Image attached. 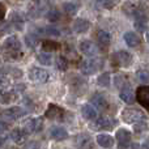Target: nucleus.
I'll list each match as a JSON object with an SVG mask.
<instances>
[{"label": "nucleus", "instance_id": "obj_1", "mask_svg": "<svg viewBox=\"0 0 149 149\" xmlns=\"http://www.w3.org/2000/svg\"><path fill=\"white\" fill-rule=\"evenodd\" d=\"M3 58L5 60H18L22 56V49H21V42L17 37L10 36L3 42L1 49H0Z\"/></svg>", "mask_w": 149, "mask_h": 149}, {"label": "nucleus", "instance_id": "obj_2", "mask_svg": "<svg viewBox=\"0 0 149 149\" xmlns=\"http://www.w3.org/2000/svg\"><path fill=\"white\" fill-rule=\"evenodd\" d=\"M122 118L126 123L130 124H136V123H141V120H145V115L143 111H140L139 109L135 107H127L123 110Z\"/></svg>", "mask_w": 149, "mask_h": 149}, {"label": "nucleus", "instance_id": "obj_3", "mask_svg": "<svg viewBox=\"0 0 149 149\" xmlns=\"http://www.w3.org/2000/svg\"><path fill=\"white\" fill-rule=\"evenodd\" d=\"M103 65V60L101 58H90L86 59L81 64V72L84 74H93L98 70H101Z\"/></svg>", "mask_w": 149, "mask_h": 149}, {"label": "nucleus", "instance_id": "obj_4", "mask_svg": "<svg viewBox=\"0 0 149 149\" xmlns=\"http://www.w3.org/2000/svg\"><path fill=\"white\" fill-rule=\"evenodd\" d=\"M49 12V1L47 0H36L30 5L29 15L33 18H39Z\"/></svg>", "mask_w": 149, "mask_h": 149}, {"label": "nucleus", "instance_id": "obj_5", "mask_svg": "<svg viewBox=\"0 0 149 149\" xmlns=\"http://www.w3.org/2000/svg\"><path fill=\"white\" fill-rule=\"evenodd\" d=\"M123 12L126 13L128 17H132L134 20L147 17L145 9L140 4H136V3H127V4L123 7Z\"/></svg>", "mask_w": 149, "mask_h": 149}, {"label": "nucleus", "instance_id": "obj_6", "mask_svg": "<svg viewBox=\"0 0 149 149\" xmlns=\"http://www.w3.org/2000/svg\"><path fill=\"white\" fill-rule=\"evenodd\" d=\"M29 77H30V80H33L34 82H38V84H45V82H47V80H49L50 74L47 72L46 70H43V68H31L30 72H29Z\"/></svg>", "mask_w": 149, "mask_h": 149}, {"label": "nucleus", "instance_id": "obj_7", "mask_svg": "<svg viewBox=\"0 0 149 149\" xmlns=\"http://www.w3.org/2000/svg\"><path fill=\"white\" fill-rule=\"evenodd\" d=\"M113 63L118 67H128L132 63V56L126 51H118L113 55Z\"/></svg>", "mask_w": 149, "mask_h": 149}, {"label": "nucleus", "instance_id": "obj_8", "mask_svg": "<svg viewBox=\"0 0 149 149\" xmlns=\"http://www.w3.org/2000/svg\"><path fill=\"white\" fill-rule=\"evenodd\" d=\"M115 124V122L111 120V119L106 118V116H101L100 119H97L95 122L92 123V128L95 131H105V130H111Z\"/></svg>", "mask_w": 149, "mask_h": 149}, {"label": "nucleus", "instance_id": "obj_9", "mask_svg": "<svg viewBox=\"0 0 149 149\" xmlns=\"http://www.w3.org/2000/svg\"><path fill=\"white\" fill-rule=\"evenodd\" d=\"M43 127V122L41 118H31L24 126V131L26 134H34V132H39Z\"/></svg>", "mask_w": 149, "mask_h": 149}, {"label": "nucleus", "instance_id": "obj_10", "mask_svg": "<svg viewBox=\"0 0 149 149\" xmlns=\"http://www.w3.org/2000/svg\"><path fill=\"white\" fill-rule=\"evenodd\" d=\"M116 140H118L119 148L120 149L128 148L130 144H131V134H130V131H127L124 128L118 130V132H116Z\"/></svg>", "mask_w": 149, "mask_h": 149}, {"label": "nucleus", "instance_id": "obj_11", "mask_svg": "<svg viewBox=\"0 0 149 149\" xmlns=\"http://www.w3.org/2000/svg\"><path fill=\"white\" fill-rule=\"evenodd\" d=\"M80 50H81V52L84 55H86V56H94L98 52V47L90 41H82L81 43H80Z\"/></svg>", "mask_w": 149, "mask_h": 149}, {"label": "nucleus", "instance_id": "obj_12", "mask_svg": "<svg viewBox=\"0 0 149 149\" xmlns=\"http://www.w3.org/2000/svg\"><path fill=\"white\" fill-rule=\"evenodd\" d=\"M136 98L144 107L149 109V86H140L137 89Z\"/></svg>", "mask_w": 149, "mask_h": 149}, {"label": "nucleus", "instance_id": "obj_13", "mask_svg": "<svg viewBox=\"0 0 149 149\" xmlns=\"http://www.w3.org/2000/svg\"><path fill=\"white\" fill-rule=\"evenodd\" d=\"M26 114V111L24 110L22 107H10V109H7V110H4V113H3V115L5 116V118H9V119H18L21 118V116H24Z\"/></svg>", "mask_w": 149, "mask_h": 149}, {"label": "nucleus", "instance_id": "obj_14", "mask_svg": "<svg viewBox=\"0 0 149 149\" xmlns=\"http://www.w3.org/2000/svg\"><path fill=\"white\" fill-rule=\"evenodd\" d=\"M63 115H64V110L55 105H50L46 111V116L50 119H59V120H62Z\"/></svg>", "mask_w": 149, "mask_h": 149}, {"label": "nucleus", "instance_id": "obj_15", "mask_svg": "<svg viewBox=\"0 0 149 149\" xmlns=\"http://www.w3.org/2000/svg\"><path fill=\"white\" fill-rule=\"evenodd\" d=\"M50 136L55 141H63V140H65L68 137V132L63 127H52L51 131H50Z\"/></svg>", "mask_w": 149, "mask_h": 149}, {"label": "nucleus", "instance_id": "obj_16", "mask_svg": "<svg viewBox=\"0 0 149 149\" xmlns=\"http://www.w3.org/2000/svg\"><path fill=\"white\" fill-rule=\"evenodd\" d=\"M10 139H12L13 143H16V144H24L26 140V132L21 128H15L10 132Z\"/></svg>", "mask_w": 149, "mask_h": 149}, {"label": "nucleus", "instance_id": "obj_17", "mask_svg": "<svg viewBox=\"0 0 149 149\" xmlns=\"http://www.w3.org/2000/svg\"><path fill=\"white\" fill-rule=\"evenodd\" d=\"M90 28V22L85 18H77L73 22V30L76 33H85Z\"/></svg>", "mask_w": 149, "mask_h": 149}, {"label": "nucleus", "instance_id": "obj_18", "mask_svg": "<svg viewBox=\"0 0 149 149\" xmlns=\"http://www.w3.org/2000/svg\"><path fill=\"white\" fill-rule=\"evenodd\" d=\"M81 114L86 120H93V119H95V116H97V110H95L92 105L86 103V105H84L81 107Z\"/></svg>", "mask_w": 149, "mask_h": 149}, {"label": "nucleus", "instance_id": "obj_19", "mask_svg": "<svg viewBox=\"0 0 149 149\" xmlns=\"http://www.w3.org/2000/svg\"><path fill=\"white\" fill-rule=\"evenodd\" d=\"M124 41H126L127 46L130 47H137L140 45V38L137 34H135L134 31H127L126 34H124Z\"/></svg>", "mask_w": 149, "mask_h": 149}, {"label": "nucleus", "instance_id": "obj_20", "mask_svg": "<svg viewBox=\"0 0 149 149\" xmlns=\"http://www.w3.org/2000/svg\"><path fill=\"white\" fill-rule=\"evenodd\" d=\"M17 98L16 92H10V90H4L0 89V103H10Z\"/></svg>", "mask_w": 149, "mask_h": 149}, {"label": "nucleus", "instance_id": "obj_21", "mask_svg": "<svg viewBox=\"0 0 149 149\" xmlns=\"http://www.w3.org/2000/svg\"><path fill=\"white\" fill-rule=\"evenodd\" d=\"M120 98L124 101L126 103H134L135 101V95H134V92L130 86H123L120 90Z\"/></svg>", "mask_w": 149, "mask_h": 149}, {"label": "nucleus", "instance_id": "obj_22", "mask_svg": "<svg viewBox=\"0 0 149 149\" xmlns=\"http://www.w3.org/2000/svg\"><path fill=\"white\" fill-rule=\"evenodd\" d=\"M97 39H98V43H100L102 47H107L111 42V36L105 30H98L97 31Z\"/></svg>", "mask_w": 149, "mask_h": 149}, {"label": "nucleus", "instance_id": "obj_23", "mask_svg": "<svg viewBox=\"0 0 149 149\" xmlns=\"http://www.w3.org/2000/svg\"><path fill=\"white\" fill-rule=\"evenodd\" d=\"M97 143L102 148H111L114 145V139L110 136V135H98Z\"/></svg>", "mask_w": 149, "mask_h": 149}, {"label": "nucleus", "instance_id": "obj_24", "mask_svg": "<svg viewBox=\"0 0 149 149\" xmlns=\"http://www.w3.org/2000/svg\"><path fill=\"white\" fill-rule=\"evenodd\" d=\"M92 102L94 103V105L97 106L98 109H101V110H102V109H106V107H107V101H106L101 94L93 95V97H92Z\"/></svg>", "mask_w": 149, "mask_h": 149}, {"label": "nucleus", "instance_id": "obj_25", "mask_svg": "<svg viewBox=\"0 0 149 149\" xmlns=\"http://www.w3.org/2000/svg\"><path fill=\"white\" fill-rule=\"evenodd\" d=\"M37 59L43 65H51V63H52V56L49 52H41V54H38L37 55Z\"/></svg>", "mask_w": 149, "mask_h": 149}, {"label": "nucleus", "instance_id": "obj_26", "mask_svg": "<svg viewBox=\"0 0 149 149\" xmlns=\"http://www.w3.org/2000/svg\"><path fill=\"white\" fill-rule=\"evenodd\" d=\"M147 21L148 18L147 17H143V18H136L135 20V28H136L137 31H145V29H147Z\"/></svg>", "mask_w": 149, "mask_h": 149}, {"label": "nucleus", "instance_id": "obj_27", "mask_svg": "<svg viewBox=\"0 0 149 149\" xmlns=\"http://www.w3.org/2000/svg\"><path fill=\"white\" fill-rule=\"evenodd\" d=\"M42 33L47 34V36H50V37H59L60 36V30L58 28H54V26H47L46 29L42 30Z\"/></svg>", "mask_w": 149, "mask_h": 149}, {"label": "nucleus", "instance_id": "obj_28", "mask_svg": "<svg viewBox=\"0 0 149 149\" xmlns=\"http://www.w3.org/2000/svg\"><path fill=\"white\" fill-rule=\"evenodd\" d=\"M68 67V62L64 56H58L56 58V68L59 71H65Z\"/></svg>", "mask_w": 149, "mask_h": 149}, {"label": "nucleus", "instance_id": "obj_29", "mask_svg": "<svg viewBox=\"0 0 149 149\" xmlns=\"http://www.w3.org/2000/svg\"><path fill=\"white\" fill-rule=\"evenodd\" d=\"M98 85L100 86H109L110 85V74L109 73H102L98 77Z\"/></svg>", "mask_w": 149, "mask_h": 149}, {"label": "nucleus", "instance_id": "obj_30", "mask_svg": "<svg viewBox=\"0 0 149 149\" xmlns=\"http://www.w3.org/2000/svg\"><path fill=\"white\" fill-rule=\"evenodd\" d=\"M63 8H64L65 13H68V15H74L77 10V5L74 4V3H64V5H63Z\"/></svg>", "mask_w": 149, "mask_h": 149}, {"label": "nucleus", "instance_id": "obj_31", "mask_svg": "<svg viewBox=\"0 0 149 149\" xmlns=\"http://www.w3.org/2000/svg\"><path fill=\"white\" fill-rule=\"evenodd\" d=\"M12 24H13V26H15L16 29H18V30H21V29H22L24 21H22V18L20 17V15H13V17H12Z\"/></svg>", "mask_w": 149, "mask_h": 149}, {"label": "nucleus", "instance_id": "obj_32", "mask_svg": "<svg viewBox=\"0 0 149 149\" xmlns=\"http://www.w3.org/2000/svg\"><path fill=\"white\" fill-rule=\"evenodd\" d=\"M136 76H137V79H139V81L144 82V84L149 81V72H147V71H144V70L137 71V72H136Z\"/></svg>", "mask_w": 149, "mask_h": 149}, {"label": "nucleus", "instance_id": "obj_33", "mask_svg": "<svg viewBox=\"0 0 149 149\" xmlns=\"http://www.w3.org/2000/svg\"><path fill=\"white\" fill-rule=\"evenodd\" d=\"M47 18H49V21H51V22H55V21H58L60 18V15L56 9H51L47 12Z\"/></svg>", "mask_w": 149, "mask_h": 149}, {"label": "nucleus", "instance_id": "obj_34", "mask_svg": "<svg viewBox=\"0 0 149 149\" xmlns=\"http://www.w3.org/2000/svg\"><path fill=\"white\" fill-rule=\"evenodd\" d=\"M97 4L103 8H113L115 4V0H97Z\"/></svg>", "mask_w": 149, "mask_h": 149}, {"label": "nucleus", "instance_id": "obj_35", "mask_svg": "<svg viewBox=\"0 0 149 149\" xmlns=\"http://www.w3.org/2000/svg\"><path fill=\"white\" fill-rule=\"evenodd\" d=\"M25 41H26V45H28L29 47H31V49H33V47L38 43V39H37L36 37H33V36H28L25 38Z\"/></svg>", "mask_w": 149, "mask_h": 149}, {"label": "nucleus", "instance_id": "obj_36", "mask_svg": "<svg viewBox=\"0 0 149 149\" xmlns=\"http://www.w3.org/2000/svg\"><path fill=\"white\" fill-rule=\"evenodd\" d=\"M8 84H9V80H8V77L5 76L3 72H0V89L5 88Z\"/></svg>", "mask_w": 149, "mask_h": 149}, {"label": "nucleus", "instance_id": "obj_37", "mask_svg": "<svg viewBox=\"0 0 149 149\" xmlns=\"http://www.w3.org/2000/svg\"><path fill=\"white\" fill-rule=\"evenodd\" d=\"M43 47H45V50H56L59 46H58L55 42L47 41V42H45V43H43Z\"/></svg>", "mask_w": 149, "mask_h": 149}, {"label": "nucleus", "instance_id": "obj_38", "mask_svg": "<svg viewBox=\"0 0 149 149\" xmlns=\"http://www.w3.org/2000/svg\"><path fill=\"white\" fill-rule=\"evenodd\" d=\"M124 76L123 74H118V76L115 77V85L116 88H123V84H124Z\"/></svg>", "mask_w": 149, "mask_h": 149}, {"label": "nucleus", "instance_id": "obj_39", "mask_svg": "<svg viewBox=\"0 0 149 149\" xmlns=\"http://www.w3.org/2000/svg\"><path fill=\"white\" fill-rule=\"evenodd\" d=\"M24 149H41V145H39V143H37V141H30L25 145Z\"/></svg>", "mask_w": 149, "mask_h": 149}, {"label": "nucleus", "instance_id": "obj_40", "mask_svg": "<svg viewBox=\"0 0 149 149\" xmlns=\"http://www.w3.org/2000/svg\"><path fill=\"white\" fill-rule=\"evenodd\" d=\"M8 130V124L4 123V122H0V134H3L4 131Z\"/></svg>", "mask_w": 149, "mask_h": 149}, {"label": "nucleus", "instance_id": "obj_41", "mask_svg": "<svg viewBox=\"0 0 149 149\" xmlns=\"http://www.w3.org/2000/svg\"><path fill=\"white\" fill-rule=\"evenodd\" d=\"M4 16H5V8L3 4H0V21L4 18Z\"/></svg>", "mask_w": 149, "mask_h": 149}, {"label": "nucleus", "instance_id": "obj_42", "mask_svg": "<svg viewBox=\"0 0 149 149\" xmlns=\"http://www.w3.org/2000/svg\"><path fill=\"white\" fill-rule=\"evenodd\" d=\"M143 149H149V139L143 144Z\"/></svg>", "mask_w": 149, "mask_h": 149}, {"label": "nucleus", "instance_id": "obj_43", "mask_svg": "<svg viewBox=\"0 0 149 149\" xmlns=\"http://www.w3.org/2000/svg\"><path fill=\"white\" fill-rule=\"evenodd\" d=\"M4 143H5V139H4V137H0V147H1Z\"/></svg>", "mask_w": 149, "mask_h": 149}, {"label": "nucleus", "instance_id": "obj_44", "mask_svg": "<svg viewBox=\"0 0 149 149\" xmlns=\"http://www.w3.org/2000/svg\"><path fill=\"white\" fill-rule=\"evenodd\" d=\"M147 41H148V43H149V31L147 33Z\"/></svg>", "mask_w": 149, "mask_h": 149}]
</instances>
